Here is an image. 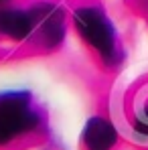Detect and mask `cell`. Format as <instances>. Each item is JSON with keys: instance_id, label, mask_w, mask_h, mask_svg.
Instances as JSON below:
<instances>
[{"instance_id": "cell-1", "label": "cell", "mask_w": 148, "mask_h": 150, "mask_svg": "<svg viewBox=\"0 0 148 150\" xmlns=\"http://www.w3.org/2000/svg\"><path fill=\"white\" fill-rule=\"evenodd\" d=\"M35 124L37 112L26 93L8 91L0 96V144L28 132Z\"/></svg>"}, {"instance_id": "cell-2", "label": "cell", "mask_w": 148, "mask_h": 150, "mask_svg": "<svg viewBox=\"0 0 148 150\" xmlns=\"http://www.w3.org/2000/svg\"><path fill=\"white\" fill-rule=\"evenodd\" d=\"M75 28L83 37V41L93 47L106 61H112L116 57V30L108 16L98 8H79L73 14Z\"/></svg>"}, {"instance_id": "cell-3", "label": "cell", "mask_w": 148, "mask_h": 150, "mask_svg": "<svg viewBox=\"0 0 148 150\" xmlns=\"http://www.w3.org/2000/svg\"><path fill=\"white\" fill-rule=\"evenodd\" d=\"M30 18H33V35L43 47L53 49L57 45L63 43L65 37V14L59 6L55 4H37L30 10Z\"/></svg>"}, {"instance_id": "cell-4", "label": "cell", "mask_w": 148, "mask_h": 150, "mask_svg": "<svg viewBox=\"0 0 148 150\" xmlns=\"http://www.w3.org/2000/svg\"><path fill=\"white\" fill-rule=\"evenodd\" d=\"M116 140V128L103 118H91L83 128V146L87 150H112Z\"/></svg>"}, {"instance_id": "cell-5", "label": "cell", "mask_w": 148, "mask_h": 150, "mask_svg": "<svg viewBox=\"0 0 148 150\" xmlns=\"http://www.w3.org/2000/svg\"><path fill=\"white\" fill-rule=\"evenodd\" d=\"M0 35L12 39H28L33 35V18L28 10H0Z\"/></svg>"}]
</instances>
